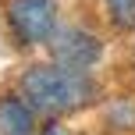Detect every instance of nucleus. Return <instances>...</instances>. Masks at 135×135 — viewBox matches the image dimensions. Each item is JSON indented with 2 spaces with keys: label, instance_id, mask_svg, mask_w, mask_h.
Returning <instances> with one entry per match:
<instances>
[{
  "label": "nucleus",
  "instance_id": "1",
  "mask_svg": "<svg viewBox=\"0 0 135 135\" xmlns=\"http://www.w3.org/2000/svg\"><path fill=\"white\" fill-rule=\"evenodd\" d=\"M18 96L36 114H71L93 100V82L85 71H71L64 64H36L21 75Z\"/></svg>",
  "mask_w": 135,
  "mask_h": 135
},
{
  "label": "nucleus",
  "instance_id": "2",
  "mask_svg": "<svg viewBox=\"0 0 135 135\" xmlns=\"http://www.w3.org/2000/svg\"><path fill=\"white\" fill-rule=\"evenodd\" d=\"M7 21L21 43H50L57 32V0H7Z\"/></svg>",
  "mask_w": 135,
  "mask_h": 135
},
{
  "label": "nucleus",
  "instance_id": "3",
  "mask_svg": "<svg viewBox=\"0 0 135 135\" xmlns=\"http://www.w3.org/2000/svg\"><path fill=\"white\" fill-rule=\"evenodd\" d=\"M50 54L57 64L71 68V71H89L103 57V43L85 28H57L50 39Z\"/></svg>",
  "mask_w": 135,
  "mask_h": 135
},
{
  "label": "nucleus",
  "instance_id": "4",
  "mask_svg": "<svg viewBox=\"0 0 135 135\" xmlns=\"http://www.w3.org/2000/svg\"><path fill=\"white\" fill-rule=\"evenodd\" d=\"M32 114L36 110L25 100H18V96L0 100V135H36Z\"/></svg>",
  "mask_w": 135,
  "mask_h": 135
},
{
  "label": "nucleus",
  "instance_id": "5",
  "mask_svg": "<svg viewBox=\"0 0 135 135\" xmlns=\"http://www.w3.org/2000/svg\"><path fill=\"white\" fill-rule=\"evenodd\" d=\"M107 14L117 28H135V0H107Z\"/></svg>",
  "mask_w": 135,
  "mask_h": 135
},
{
  "label": "nucleus",
  "instance_id": "6",
  "mask_svg": "<svg viewBox=\"0 0 135 135\" xmlns=\"http://www.w3.org/2000/svg\"><path fill=\"white\" fill-rule=\"evenodd\" d=\"M43 135H64V132H61V128H57V124H50V128H46V132H43Z\"/></svg>",
  "mask_w": 135,
  "mask_h": 135
}]
</instances>
